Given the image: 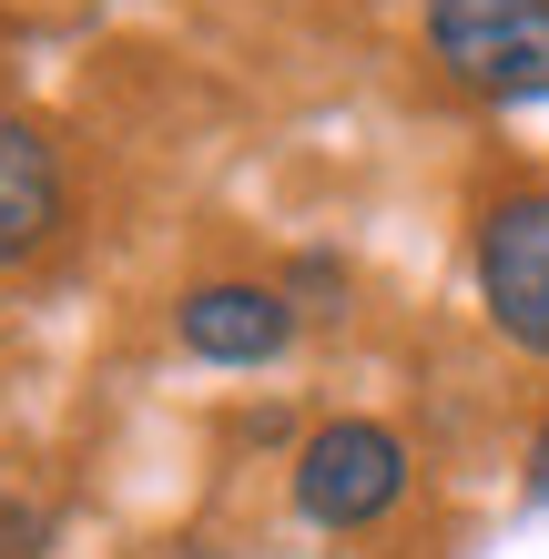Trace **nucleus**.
<instances>
[{
  "label": "nucleus",
  "mask_w": 549,
  "mask_h": 559,
  "mask_svg": "<svg viewBox=\"0 0 549 559\" xmlns=\"http://www.w3.org/2000/svg\"><path fill=\"white\" fill-rule=\"evenodd\" d=\"M529 499L549 509V417H539V438H529Z\"/></svg>",
  "instance_id": "nucleus-8"
},
{
  "label": "nucleus",
  "mask_w": 549,
  "mask_h": 559,
  "mask_svg": "<svg viewBox=\"0 0 549 559\" xmlns=\"http://www.w3.org/2000/svg\"><path fill=\"white\" fill-rule=\"evenodd\" d=\"M285 295H296L306 316H336L326 295H346V265H336V254H296V285H285Z\"/></svg>",
  "instance_id": "nucleus-7"
},
{
  "label": "nucleus",
  "mask_w": 549,
  "mask_h": 559,
  "mask_svg": "<svg viewBox=\"0 0 549 559\" xmlns=\"http://www.w3.org/2000/svg\"><path fill=\"white\" fill-rule=\"evenodd\" d=\"M285 488H296V519H306V530L357 539V530H377V519L407 499V438L386 417H326L296 448V478H285Z\"/></svg>",
  "instance_id": "nucleus-2"
},
{
  "label": "nucleus",
  "mask_w": 549,
  "mask_h": 559,
  "mask_svg": "<svg viewBox=\"0 0 549 559\" xmlns=\"http://www.w3.org/2000/svg\"><path fill=\"white\" fill-rule=\"evenodd\" d=\"M41 549H51V509L0 488V559H41Z\"/></svg>",
  "instance_id": "nucleus-6"
},
{
  "label": "nucleus",
  "mask_w": 549,
  "mask_h": 559,
  "mask_svg": "<svg viewBox=\"0 0 549 559\" xmlns=\"http://www.w3.org/2000/svg\"><path fill=\"white\" fill-rule=\"evenodd\" d=\"M61 214H72V183H61L51 133L0 103V265H31L61 235Z\"/></svg>",
  "instance_id": "nucleus-5"
},
{
  "label": "nucleus",
  "mask_w": 549,
  "mask_h": 559,
  "mask_svg": "<svg viewBox=\"0 0 549 559\" xmlns=\"http://www.w3.org/2000/svg\"><path fill=\"white\" fill-rule=\"evenodd\" d=\"M428 51L478 103H549V0H428Z\"/></svg>",
  "instance_id": "nucleus-1"
},
{
  "label": "nucleus",
  "mask_w": 549,
  "mask_h": 559,
  "mask_svg": "<svg viewBox=\"0 0 549 559\" xmlns=\"http://www.w3.org/2000/svg\"><path fill=\"white\" fill-rule=\"evenodd\" d=\"M296 295L285 285H254V275H214L174 306V346L204 356V367H275L296 346Z\"/></svg>",
  "instance_id": "nucleus-4"
},
{
  "label": "nucleus",
  "mask_w": 549,
  "mask_h": 559,
  "mask_svg": "<svg viewBox=\"0 0 549 559\" xmlns=\"http://www.w3.org/2000/svg\"><path fill=\"white\" fill-rule=\"evenodd\" d=\"M468 265H478L489 325L520 356H549V183H520V193H489L478 204Z\"/></svg>",
  "instance_id": "nucleus-3"
}]
</instances>
